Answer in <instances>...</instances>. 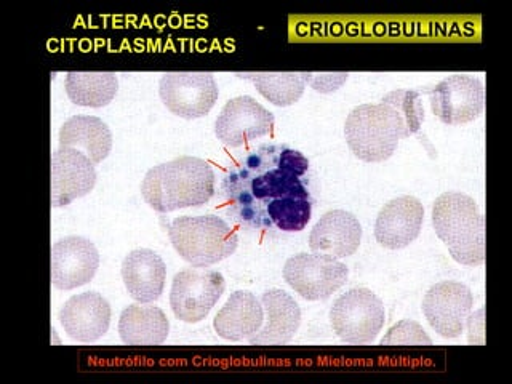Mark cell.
<instances>
[{"label":"cell","mask_w":512,"mask_h":384,"mask_svg":"<svg viewBox=\"0 0 512 384\" xmlns=\"http://www.w3.org/2000/svg\"><path fill=\"white\" fill-rule=\"evenodd\" d=\"M117 90L119 80L114 72H69L66 76V93L77 106L104 108Z\"/></svg>","instance_id":"cell-23"},{"label":"cell","mask_w":512,"mask_h":384,"mask_svg":"<svg viewBox=\"0 0 512 384\" xmlns=\"http://www.w3.org/2000/svg\"><path fill=\"white\" fill-rule=\"evenodd\" d=\"M471 290L461 282H440L429 288L423 300V312L431 325L444 338H458L471 314Z\"/></svg>","instance_id":"cell-12"},{"label":"cell","mask_w":512,"mask_h":384,"mask_svg":"<svg viewBox=\"0 0 512 384\" xmlns=\"http://www.w3.org/2000/svg\"><path fill=\"white\" fill-rule=\"evenodd\" d=\"M239 77L253 82L266 100L280 108H287L300 100L306 85L301 72H245Z\"/></svg>","instance_id":"cell-24"},{"label":"cell","mask_w":512,"mask_h":384,"mask_svg":"<svg viewBox=\"0 0 512 384\" xmlns=\"http://www.w3.org/2000/svg\"><path fill=\"white\" fill-rule=\"evenodd\" d=\"M348 276L346 264L316 253H298L284 266L285 282L309 301L327 300L346 284Z\"/></svg>","instance_id":"cell-8"},{"label":"cell","mask_w":512,"mask_h":384,"mask_svg":"<svg viewBox=\"0 0 512 384\" xmlns=\"http://www.w3.org/2000/svg\"><path fill=\"white\" fill-rule=\"evenodd\" d=\"M226 282L220 272L184 269L173 279L170 306L186 324L202 322L220 300Z\"/></svg>","instance_id":"cell-9"},{"label":"cell","mask_w":512,"mask_h":384,"mask_svg":"<svg viewBox=\"0 0 512 384\" xmlns=\"http://www.w3.org/2000/svg\"><path fill=\"white\" fill-rule=\"evenodd\" d=\"M261 303L266 311V324L252 338H248V343L280 346L292 341L301 324L298 303L284 290L277 288L264 293Z\"/></svg>","instance_id":"cell-19"},{"label":"cell","mask_w":512,"mask_h":384,"mask_svg":"<svg viewBox=\"0 0 512 384\" xmlns=\"http://www.w3.org/2000/svg\"><path fill=\"white\" fill-rule=\"evenodd\" d=\"M274 114L252 96H237L228 101L215 122V135L226 146L240 148L250 141L271 135Z\"/></svg>","instance_id":"cell-11"},{"label":"cell","mask_w":512,"mask_h":384,"mask_svg":"<svg viewBox=\"0 0 512 384\" xmlns=\"http://www.w3.org/2000/svg\"><path fill=\"white\" fill-rule=\"evenodd\" d=\"M386 319L383 301L368 288H352L330 309V322L344 343L367 344L375 340Z\"/></svg>","instance_id":"cell-6"},{"label":"cell","mask_w":512,"mask_h":384,"mask_svg":"<svg viewBox=\"0 0 512 384\" xmlns=\"http://www.w3.org/2000/svg\"><path fill=\"white\" fill-rule=\"evenodd\" d=\"M264 322V309L256 296L237 290L229 296L213 320L215 332L228 341H242L258 333Z\"/></svg>","instance_id":"cell-20"},{"label":"cell","mask_w":512,"mask_h":384,"mask_svg":"<svg viewBox=\"0 0 512 384\" xmlns=\"http://www.w3.org/2000/svg\"><path fill=\"white\" fill-rule=\"evenodd\" d=\"M92 160L77 149L60 148L52 156V207H66L95 188Z\"/></svg>","instance_id":"cell-14"},{"label":"cell","mask_w":512,"mask_h":384,"mask_svg":"<svg viewBox=\"0 0 512 384\" xmlns=\"http://www.w3.org/2000/svg\"><path fill=\"white\" fill-rule=\"evenodd\" d=\"M304 82H308L316 92L332 93L336 92L341 85L348 80V72H301Z\"/></svg>","instance_id":"cell-27"},{"label":"cell","mask_w":512,"mask_h":384,"mask_svg":"<svg viewBox=\"0 0 512 384\" xmlns=\"http://www.w3.org/2000/svg\"><path fill=\"white\" fill-rule=\"evenodd\" d=\"M100 266V255L92 240L69 236L52 247V284L63 292L87 285Z\"/></svg>","instance_id":"cell-13"},{"label":"cell","mask_w":512,"mask_h":384,"mask_svg":"<svg viewBox=\"0 0 512 384\" xmlns=\"http://www.w3.org/2000/svg\"><path fill=\"white\" fill-rule=\"evenodd\" d=\"M60 148L84 151L93 164H100L111 152L112 133L98 117L74 116L61 127Z\"/></svg>","instance_id":"cell-21"},{"label":"cell","mask_w":512,"mask_h":384,"mask_svg":"<svg viewBox=\"0 0 512 384\" xmlns=\"http://www.w3.org/2000/svg\"><path fill=\"white\" fill-rule=\"evenodd\" d=\"M159 95L168 111L183 119H199L212 111L220 90L208 72H165Z\"/></svg>","instance_id":"cell-7"},{"label":"cell","mask_w":512,"mask_h":384,"mask_svg":"<svg viewBox=\"0 0 512 384\" xmlns=\"http://www.w3.org/2000/svg\"><path fill=\"white\" fill-rule=\"evenodd\" d=\"M432 224L456 263L480 266L485 261V221L476 200L463 192H445L432 207Z\"/></svg>","instance_id":"cell-3"},{"label":"cell","mask_w":512,"mask_h":384,"mask_svg":"<svg viewBox=\"0 0 512 384\" xmlns=\"http://www.w3.org/2000/svg\"><path fill=\"white\" fill-rule=\"evenodd\" d=\"M168 237L178 255L196 268L226 260L239 245L237 232L215 215L180 216L168 224Z\"/></svg>","instance_id":"cell-4"},{"label":"cell","mask_w":512,"mask_h":384,"mask_svg":"<svg viewBox=\"0 0 512 384\" xmlns=\"http://www.w3.org/2000/svg\"><path fill=\"white\" fill-rule=\"evenodd\" d=\"M170 322L157 306L130 304L120 314L119 333L130 346H156L167 340Z\"/></svg>","instance_id":"cell-22"},{"label":"cell","mask_w":512,"mask_h":384,"mask_svg":"<svg viewBox=\"0 0 512 384\" xmlns=\"http://www.w3.org/2000/svg\"><path fill=\"white\" fill-rule=\"evenodd\" d=\"M61 327L79 343H93L106 335L111 324V306L100 293L74 295L60 311Z\"/></svg>","instance_id":"cell-15"},{"label":"cell","mask_w":512,"mask_h":384,"mask_svg":"<svg viewBox=\"0 0 512 384\" xmlns=\"http://www.w3.org/2000/svg\"><path fill=\"white\" fill-rule=\"evenodd\" d=\"M381 103L388 104L396 112L402 130V140L420 132L424 122V108L421 95L415 90H394L384 96Z\"/></svg>","instance_id":"cell-25"},{"label":"cell","mask_w":512,"mask_h":384,"mask_svg":"<svg viewBox=\"0 0 512 384\" xmlns=\"http://www.w3.org/2000/svg\"><path fill=\"white\" fill-rule=\"evenodd\" d=\"M381 344L383 346H421V344L431 346L432 341L420 324H416L413 320H402L400 324L394 325L389 330L388 335L381 340Z\"/></svg>","instance_id":"cell-26"},{"label":"cell","mask_w":512,"mask_h":384,"mask_svg":"<svg viewBox=\"0 0 512 384\" xmlns=\"http://www.w3.org/2000/svg\"><path fill=\"white\" fill-rule=\"evenodd\" d=\"M362 240V226L352 213L332 210L325 213L312 228L309 247L316 255L346 258L354 255Z\"/></svg>","instance_id":"cell-17"},{"label":"cell","mask_w":512,"mask_h":384,"mask_svg":"<svg viewBox=\"0 0 512 384\" xmlns=\"http://www.w3.org/2000/svg\"><path fill=\"white\" fill-rule=\"evenodd\" d=\"M122 279L133 300L143 304L154 303L164 292L167 266L156 252L138 248L125 256Z\"/></svg>","instance_id":"cell-18"},{"label":"cell","mask_w":512,"mask_h":384,"mask_svg":"<svg viewBox=\"0 0 512 384\" xmlns=\"http://www.w3.org/2000/svg\"><path fill=\"white\" fill-rule=\"evenodd\" d=\"M424 208L412 196L397 197L381 208L376 218L375 237L378 244L389 250H400L420 236Z\"/></svg>","instance_id":"cell-16"},{"label":"cell","mask_w":512,"mask_h":384,"mask_svg":"<svg viewBox=\"0 0 512 384\" xmlns=\"http://www.w3.org/2000/svg\"><path fill=\"white\" fill-rule=\"evenodd\" d=\"M431 109L447 125L469 124L484 111V84L468 74H453L429 92Z\"/></svg>","instance_id":"cell-10"},{"label":"cell","mask_w":512,"mask_h":384,"mask_svg":"<svg viewBox=\"0 0 512 384\" xmlns=\"http://www.w3.org/2000/svg\"><path fill=\"white\" fill-rule=\"evenodd\" d=\"M215 194V172L199 157H178L152 167L141 183V196L159 213L202 207Z\"/></svg>","instance_id":"cell-2"},{"label":"cell","mask_w":512,"mask_h":384,"mask_svg":"<svg viewBox=\"0 0 512 384\" xmlns=\"http://www.w3.org/2000/svg\"><path fill=\"white\" fill-rule=\"evenodd\" d=\"M308 170V157L287 144L253 149L224 176L229 213L250 228L303 231L312 215Z\"/></svg>","instance_id":"cell-1"},{"label":"cell","mask_w":512,"mask_h":384,"mask_svg":"<svg viewBox=\"0 0 512 384\" xmlns=\"http://www.w3.org/2000/svg\"><path fill=\"white\" fill-rule=\"evenodd\" d=\"M344 135L354 156L364 162H384L396 152L402 130L396 112L388 104H362L352 109Z\"/></svg>","instance_id":"cell-5"}]
</instances>
